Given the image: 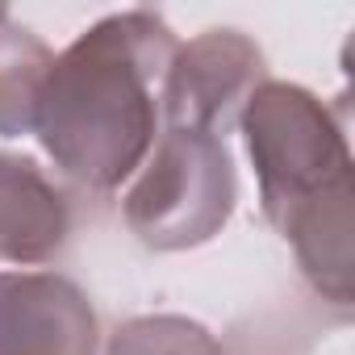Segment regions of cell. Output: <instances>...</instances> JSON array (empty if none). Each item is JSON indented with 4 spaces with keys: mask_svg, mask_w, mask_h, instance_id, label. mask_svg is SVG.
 I'll list each match as a JSON object with an SVG mask.
<instances>
[{
    "mask_svg": "<svg viewBox=\"0 0 355 355\" xmlns=\"http://www.w3.org/2000/svg\"><path fill=\"white\" fill-rule=\"evenodd\" d=\"M175 46L180 38L159 13L125 9L55 55L34 134L67 180L113 193L146 163L163 130L159 84Z\"/></svg>",
    "mask_w": 355,
    "mask_h": 355,
    "instance_id": "obj_1",
    "label": "cell"
},
{
    "mask_svg": "<svg viewBox=\"0 0 355 355\" xmlns=\"http://www.w3.org/2000/svg\"><path fill=\"white\" fill-rule=\"evenodd\" d=\"M263 80L268 59L243 30H205L175 46L159 84L163 130H193L226 142Z\"/></svg>",
    "mask_w": 355,
    "mask_h": 355,
    "instance_id": "obj_4",
    "label": "cell"
},
{
    "mask_svg": "<svg viewBox=\"0 0 355 355\" xmlns=\"http://www.w3.org/2000/svg\"><path fill=\"white\" fill-rule=\"evenodd\" d=\"M0 21H9V9H5V5H0Z\"/></svg>",
    "mask_w": 355,
    "mask_h": 355,
    "instance_id": "obj_9",
    "label": "cell"
},
{
    "mask_svg": "<svg viewBox=\"0 0 355 355\" xmlns=\"http://www.w3.org/2000/svg\"><path fill=\"white\" fill-rule=\"evenodd\" d=\"M234 201L239 175L222 138L159 130L146 163L121 197V218L150 251H193L226 230Z\"/></svg>",
    "mask_w": 355,
    "mask_h": 355,
    "instance_id": "obj_3",
    "label": "cell"
},
{
    "mask_svg": "<svg viewBox=\"0 0 355 355\" xmlns=\"http://www.w3.org/2000/svg\"><path fill=\"white\" fill-rule=\"evenodd\" d=\"M88 293L59 272H0V355H96Z\"/></svg>",
    "mask_w": 355,
    "mask_h": 355,
    "instance_id": "obj_5",
    "label": "cell"
},
{
    "mask_svg": "<svg viewBox=\"0 0 355 355\" xmlns=\"http://www.w3.org/2000/svg\"><path fill=\"white\" fill-rule=\"evenodd\" d=\"M71 234L67 197L30 155L0 150V259L34 268L63 251Z\"/></svg>",
    "mask_w": 355,
    "mask_h": 355,
    "instance_id": "obj_6",
    "label": "cell"
},
{
    "mask_svg": "<svg viewBox=\"0 0 355 355\" xmlns=\"http://www.w3.org/2000/svg\"><path fill=\"white\" fill-rule=\"evenodd\" d=\"M105 355H226L218 334L184 313H142L109 334Z\"/></svg>",
    "mask_w": 355,
    "mask_h": 355,
    "instance_id": "obj_8",
    "label": "cell"
},
{
    "mask_svg": "<svg viewBox=\"0 0 355 355\" xmlns=\"http://www.w3.org/2000/svg\"><path fill=\"white\" fill-rule=\"evenodd\" d=\"M239 130L255 167L259 214L276 234L318 201L355 189L347 113L318 92L268 76L251 92Z\"/></svg>",
    "mask_w": 355,
    "mask_h": 355,
    "instance_id": "obj_2",
    "label": "cell"
},
{
    "mask_svg": "<svg viewBox=\"0 0 355 355\" xmlns=\"http://www.w3.org/2000/svg\"><path fill=\"white\" fill-rule=\"evenodd\" d=\"M55 51L21 21H0V138H26L38 125V105Z\"/></svg>",
    "mask_w": 355,
    "mask_h": 355,
    "instance_id": "obj_7",
    "label": "cell"
}]
</instances>
